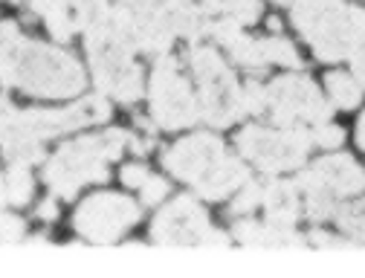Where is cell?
Listing matches in <instances>:
<instances>
[{"instance_id":"obj_24","label":"cell","mask_w":365,"mask_h":278,"mask_svg":"<svg viewBox=\"0 0 365 278\" xmlns=\"http://www.w3.org/2000/svg\"><path fill=\"white\" fill-rule=\"evenodd\" d=\"M264 203V185L261 182H255V180H247L244 185H241V195L235 197V203H232V215H250L255 206H261Z\"/></svg>"},{"instance_id":"obj_28","label":"cell","mask_w":365,"mask_h":278,"mask_svg":"<svg viewBox=\"0 0 365 278\" xmlns=\"http://www.w3.org/2000/svg\"><path fill=\"white\" fill-rule=\"evenodd\" d=\"M148 177H151L148 168L140 165V163H130V165L122 168V182L128 185V189H143V182H145Z\"/></svg>"},{"instance_id":"obj_29","label":"cell","mask_w":365,"mask_h":278,"mask_svg":"<svg viewBox=\"0 0 365 278\" xmlns=\"http://www.w3.org/2000/svg\"><path fill=\"white\" fill-rule=\"evenodd\" d=\"M24 235V220L18 215H4V244H15Z\"/></svg>"},{"instance_id":"obj_12","label":"cell","mask_w":365,"mask_h":278,"mask_svg":"<svg viewBox=\"0 0 365 278\" xmlns=\"http://www.w3.org/2000/svg\"><path fill=\"white\" fill-rule=\"evenodd\" d=\"M151 235L163 247H226V238L212 229L200 203L186 195L171 200V206L154 217Z\"/></svg>"},{"instance_id":"obj_15","label":"cell","mask_w":365,"mask_h":278,"mask_svg":"<svg viewBox=\"0 0 365 278\" xmlns=\"http://www.w3.org/2000/svg\"><path fill=\"white\" fill-rule=\"evenodd\" d=\"M267 220L279 223V226H296L299 217V185L284 182V180H272L264 185V203Z\"/></svg>"},{"instance_id":"obj_20","label":"cell","mask_w":365,"mask_h":278,"mask_svg":"<svg viewBox=\"0 0 365 278\" xmlns=\"http://www.w3.org/2000/svg\"><path fill=\"white\" fill-rule=\"evenodd\" d=\"M73 6H76V24L84 32L105 26L110 18V9H108L105 0H73Z\"/></svg>"},{"instance_id":"obj_14","label":"cell","mask_w":365,"mask_h":278,"mask_svg":"<svg viewBox=\"0 0 365 278\" xmlns=\"http://www.w3.org/2000/svg\"><path fill=\"white\" fill-rule=\"evenodd\" d=\"M232 235L244 247H264V249L304 247V238L296 235L293 226H279L272 220H238L232 226Z\"/></svg>"},{"instance_id":"obj_25","label":"cell","mask_w":365,"mask_h":278,"mask_svg":"<svg viewBox=\"0 0 365 278\" xmlns=\"http://www.w3.org/2000/svg\"><path fill=\"white\" fill-rule=\"evenodd\" d=\"M241 96H244V110L250 116H258L267 110V87L258 84V81H247L244 90H241Z\"/></svg>"},{"instance_id":"obj_2","label":"cell","mask_w":365,"mask_h":278,"mask_svg":"<svg viewBox=\"0 0 365 278\" xmlns=\"http://www.w3.org/2000/svg\"><path fill=\"white\" fill-rule=\"evenodd\" d=\"M110 116V105L102 96L81 99L61 110H18L4 108V151L12 163H38L43 157V139L70 133L87 125H99Z\"/></svg>"},{"instance_id":"obj_6","label":"cell","mask_w":365,"mask_h":278,"mask_svg":"<svg viewBox=\"0 0 365 278\" xmlns=\"http://www.w3.org/2000/svg\"><path fill=\"white\" fill-rule=\"evenodd\" d=\"M87 35V58L93 70L96 87L116 102H140L145 96V78L140 64L133 61V46H128L108 24L84 32Z\"/></svg>"},{"instance_id":"obj_23","label":"cell","mask_w":365,"mask_h":278,"mask_svg":"<svg viewBox=\"0 0 365 278\" xmlns=\"http://www.w3.org/2000/svg\"><path fill=\"white\" fill-rule=\"evenodd\" d=\"M122 6L133 9V12H143V15H154V18H165L171 24V15L177 12L180 4L186 0H119Z\"/></svg>"},{"instance_id":"obj_18","label":"cell","mask_w":365,"mask_h":278,"mask_svg":"<svg viewBox=\"0 0 365 278\" xmlns=\"http://www.w3.org/2000/svg\"><path fill=\"white\" fill-rule=\"evenodd\" d=\"M325 84H328V96L334 99L336 108L351 110V108H356V105L362 102V84L354 81L351 76L339 73V70L328 73V76H325Z\"/></svg>"},{"instance_id":"obj_13","label":"cell","mask_w":365,"mask_h":278,"mask_svg":"<svg viewBox=\"0 0 365 278\" xmlns=\"http://www.w3.org/2000/svg\"><path fill=\"white\" fill-rule=\"evenodd\" d=\"M136 220H140V206L130 197L116 192H99V195H90L78 206L73 226L78 235H84L93 244H113Z\"/></svg>"},{"instance_id":"obj_17","label":"cell","mask_w":365,"mask_h":278,"mask_svg":"<svg viewBox=\"0 0 365 278\" xmlns=\"http://www.w3.org/2000/svg\"><path fill=\"white\" fill-rule=\"evenodd\" d=\"M32 197V174L26 163H12L4 177V200L6 206H24Z\"/></svg>"},{"instance_id":"obj_31","label":"cell","mask_w":365,"mask_h":278,"mask_svg":"<svg viewBox=\"0 0 365 278\" xmlns=\"http://www.w3.org/2000/svg\"><path fill=\"white\" fill-rule=\"evenodd\" d=\"M130 148H133L136 154L151 151V148H154V136H133V133H130Z\"/></svg>"},{"instance_id":"obj_16","label":"cell","mask_w":365,"mask_h":278,"mask_svg":"<svg viewBox=\"0 0 365 278\" xmlns=\"http://www.w3.org/2000/svg\"><path fill=\"white\" fill-rule=\"evenodd\" d=\"M29 9L35 15L43 18V24H47L50 35L56 41H70L73 32H76V21L70 18V9H67V0H29Z\"/></svg>"},{"instance_id":"obj_9","label":"cell","mask_w":365,"mask_h":278,"mask_svg":"<svg viewBox=\"0 0 365 278\" xmlns=\"http://www.w3.org/2000/svg\"><path fill=\"white\" fill-rule=\"evenodd\" d=\"M238 151L244 160H252L261 171L279 174V171H293L304 163L313 143V128H258L250 125L238 133Z\"/></svg>"},{"instance_id":"obj_10","label":"cell","mask_w":365,"mask_h":278,"mask_svg":"<svg viewBox=\"0 0 365 278\" xmlns=\"http://www.w3.org/2000/svg\"><path fill=\"white\" fill-rule=\"evenodd\" d=\"M148 105H151L154 122L165 130H180V128H189L197 119H203L200 99H195L189 81L180 76L177 61L168 56H160L157 67L151 70Z\"/></svg>"},{"instance_id":"obj_34","label":"cell","mask_w":365,"mask_h":278,"mask_svg":"<svg viewBox=\"0 0 365 278\" xmlns=\"http://www.w3.org/2000/svg\"><path fill=\"white\" fill-rule=\"evenodd\" d=\"M272 4H282V6H293L296 0H272Z\"/></svg>"},{"instance_id":"obj_27","label":"cell","mask_w":365,"mask_h":278,"mask_svg":"<svg viewBox=\"0 0 365 278\" xmlns=\"http://www.w3.org/2000/svg\"><path fill=\"white\" fill-rule=\"evenodd\" d=\"M143 203H148V206H154V203H160L165 195H168V182L163 180V177H148L145 182H143Z\"/></svg>"},{"instance_id":"obj_32","label":"cell","mask_w":365,"mask_h":278,"mask_svg":"<svg viewBox=\"0 0 365 278\" xmlns=\"http://www.w3.org/2000/svg\"><path fill=\"white\" fill-rule=\"evenodd\" d=\"M38 217H41V220H56V217H58L56 203H53V200H43V203L38 206Z\"/></svg>"},{"instance_id":"obj_26","label":"cell","mask_w":365,"mask_h":278,"mask_svg":"<svg viewBox=\"0 0 365 278\" xmlns=\"http://www.w3.org/2000/svg\"><path fill=\"white\" fill-rule=\"evenodd\" d=\"M313 143L319 148H339L345 143V130L331 122H319V125H313Z\"/></svg>"},{"instance_id":"obj_30","label":"cell","mask_w":365,"mask_h":278,"mask_svg":"<svg viewBox=\"0 0 365 278\" xmlns=\"http://www.w3.org/2000/svg\"><path fill=\"white\" fill-rule=\"evenodd\" d=\"M351 64H354V76H356V81L365 87V43L356 46V50L351 53Z\"/></svg>"},{"instance_id":"obj_7","label":"cell","mask_w":365,"mask_h":278,"mask_svg":"<svg viewBox=\"0 0 365 278\" xmlns=\"http://www.w3.org/2000/svg\"><path fill=\"white\" fill-rule=\"evenodd\" d=\"M189 70L197 81V99H200L203 122H209L212 128H230L232 122L247 116L241 87H238L232 70L217 56V50L192 41Z\"/></svg>"},{"instance_id":"obj_33","label":"cell","mask_w":365,"mask_h":278,"mask_svg":"<svg viewBox=\"0 0 365 278\" xmlns=\"http://www.w3.org/2000/svg\"><path fill=\"white\" fill-rule=\"evenodd\" d=\"M356 145L365 151V113H362L359 122H356Z\"/></svg>"},{"instance_id":"obj_19","label":"cell","mask_w":365,"mask_h":278,"mask_svg":"<svg viewBox=\"0 0 365 278\" xmlns=\"http://www.w3.org/2000/svg\"><path fill=\"white\" fill-rule=\"evenodd\" d=\"M261 50L267 56L269 64H282V67H302V58L296 53V46L287 41V38H279V35H272V38H261Z\"/></svg>"},{"instance_id":"obj_3","label":"cell","mask_w":365,"mask_h":278,"mask_svg":"<svg viewBox=\"0 0 365 278\" xmlns=\"http://www.w3.org/2000/svg\"><path fill=\"white\" fill-rule=\"evenodd\" d=\"M163 165L165 171H171V177L192 182L195 192L206 200L230 197L250 180L244 163L235 160L220 139L212 133H195V136L174 143L163 154Z\"/></svg>"},{"instance_id":"obj_1","label":"cell","mask_w":365,"mask_h":278,"mask_svg":"<svg viewBox=\"0 0 365 278\" xmlns=\"http://www.w3.org/2000/svg\"><path fill=\"white\" fill-rule=\"evenodd\" d=\"M4 81L41 99H70L87 84L76 56L24 38L12 21L4 24Z\"/></svg>"},{"instance_id":"obj_22","label":"cell","mask_w":365,"mask_h":278,"mask_svg":"<svg viewBox=\"0 0 365 278\" xmlns=\"http://www.w3.org/2000/svg\"><path fill=\"white\" fill-rule=\"evenodd\" d=\"M217 15L232 18L241 26H250V24L258 21L261 4H258V0H220V4H217Z\"/></svg>"},{"instance_id":"obj_4","label":"cell","mask_w":365,"mask_h":278,"mask_svg":"<svg viewBox=\"0 0 365 278\" xmlns=\"http://www.w3.org/2000/svg\"><path fill=\"white\" fill-rule=\"evenodd\" d=\"M130 148V133L113 128L102 136H81V139H73V143H64L53 157L50 163L43 165V182L50 189L70 200L78 195L81 185H90V182H105L110 177V163L125 151Z\"/></svg>"},{"instance_id":"obj_11","label":"cell","mask_w":365,"mask_h":278,"mask_svg":"<svg viewBox=\"0 0 365 278\" xmlns=\"http://www.w3.org/2000/svg\"><path fill=\"white\" fill-rule=\"evenodd\" d=\"M267 113L279 128H313L331 119V108L307 76H282L269 81Z\"/></svg>"},{"instance_id":"obj_21","label":"cell","mask_w":365,"mask_h":278,"mask_svg":"<svg viewBox=\"0 0 365 278\" xmlns=\"http://www.w3.org/2000/svg\"><path fill=\"white\" fill-rule=\"evenodd\" d=\"M334 217H336V223H339L342 232H348V235L356 238V241H365V200L348 203V206L336 209Z\"/></svg>"},{"instance_id":"obj_5","label":"cell","mask_w":365,"mask_h":278,"mask_svg":"<svg viewBox=\"0 0 365 278\" xmlns=\"http://www.w3.org/2000/svg\"><path fill=\"white\" fill-rule=\"evenodd\" d=\"M293 26L322 61H339L365 43V12L348 9L342 0H296Z\"/></svg>"},{"instance_id":"obj_8","label":"cell","mask_w":365,"mask_h":278,"mask_svg":"<svg viewBox=\"0 0 365 278\" xmlns=\"http://www.w3.org/2000/svg\"><path fill=\"white\" fill-rule=\"evenodd\" d=\"M362 189H365V174L348 154L319 160L310 171H304L299 177V192L304 195V206H307L310 220L334 217L336 215L334 203L339 197L359 195Z\"/></svg>"}]
</instances>
